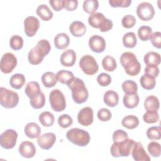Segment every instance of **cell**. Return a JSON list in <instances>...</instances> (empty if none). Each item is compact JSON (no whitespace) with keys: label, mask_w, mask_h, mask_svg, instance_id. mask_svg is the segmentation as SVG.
<instances>
[{"label":"cell","mask_w":161,"mask_h":161,"mask_svg":"<svg viewBox=\"0 0 161 161\" xmlns=\"http://www.w3.org/2000/svg\"><path fill=\"white\" fill-rule=\"evenodd\" d=\"M121 24L125 28H133L136 24V19L135 16L131 14L125 15L121 20Z\"/></svg>","instance_id":"7dc6e473"},{"label":"cell","mask_w":161,"mask_h":161,"mask_svg":"<svg viewBox=\"0 0 161 161\" xmlns=\"http://www.w3.org/2000/svg\"><path fill=\"white\" fill-rule=\"evenodd\" d=\"M140 101L139 96L137 93L135 94H125L123 102L125 107L128 109H133L136 107Z\"/></svg>","instance_id":"cb8c5ba5"},{"label":"cell","mask_w":161,"mask_h":161,"mask_svg":"<svg viewBox=\"0 0 161 161\" xmlns=\"http://www.w3.org/2000/svg\"><path fill=\"white\" fill-rule=\"evenodd\" d=\"M150 40L154 47L158 49L161 48V33L160 31H155L153 33Z\"/></svg>","instance_id":"816d5d0a"},{"label":"cell","mask_w":161,"mask_h":161,"mask_svg":"<svg viewBox=\"0 0 161 161\" xmlns=\"http://www.w3.org/2000/svg\"><path fill=\"white\" fill-rule=\"evenodd\" d=\"M24 131L26 136L31 139L38 138L41 133L40 126L34 122H30L26 124L25 126Z\"/></svg>","instance_id":"44dd1931"},{"label":"cell","mask_w":161,"mask_h":161,"mask_svg":"<svg viewBox=\"0 0 161 161\" xmlns=\"http://www.w3.org/2000/svg\"><path fill=\"white\" fill-rule=\"evenodd\" d=\"M49 101L52 109L56 112L62 111L66 108L65 97L59 89H53L50 92Z\"/></svg>","instance_id":"ba28073f"},{"label":"cell","mask_w":161,"mask_h":161,"mask_svg":"<svg viewBox=\"0 0 161 161\" xmlns=\"http://www.w3.org/2000/svg\"><path fill=\"white\" fill-rule=\"evenodd\" d=\"M98 119L101 121H109L112 116L111 111L107 108H101L100 109L97 113Z\"/></svg>","instance_id":"681fc988"},{"label":"cell","mask_w":161,"mask_h":161,"mask_svg":"<svg viewBox=\"0 0 161 161\" xmlns=\"http://www.w3.org/2000/svg\"><path fill=\"white\" fill-rule=\"evenodd\" d=\"M137 43L136 35L133 32L126 33L123 36V44L128 48H134Z\"/></svg>","instance_id":"e575fe53"},{"label":"cell","mask_w":161,"mask_h":161,"mask_svg":"<svg viewBox=\"0 0 161 161\" xmlns=\"http://www.w3.org/2000/svg\"><path fill=\"white\" fill-rule=\"evenodd\" d=\"M89 24L93 28L99 29L101 32H106L112 29L113 21L106 18L101 13H95L88 18Z\"/></svg>","instance_id":"8992f818"},{"label":"cell","mask_w":161,"mask_h":161,"mask_svg":"<svg viewBox=\"0 0 161 161\" xmlns=\"http://www.w3.org/2000/svg\"><path fill=\"white\" fill-rule=\"evenodd\" d=\"M143 119L146 123H155L159 120V114L157 111H147L143 116Z\"/></svg>","instance_id":"60d3db41"},{"label":"cell","mask_w":161,"mask_h":161,"mask_svg":"<svg viewBox=\"0 0 161 161\" xmlns=\"http://www.w3.org/2000/svg\"><path fill=\"white\" fill-rule=\"evenodd\" d=\"M69 31L74 36L80 37L86 33V26L84 23L80 21H74L70 24Z\"/></svg>","instance_id":"ffe728a7"},{"label":"cell","mask_w":161,"mask_h":161,"mask_svg":"<svg viewBox=\"0 0 161 161\" xmlns=\"http://www.w3.org/2000/svg\"><path fill=\"white\" fill-rule=\"evenodd\" d=\"M122 89L125 94L137 93L138 86L136 83L132 80H125L121 85Z\"/></svg>","instance_id":"f35d334b"},{"label":"cell","mask_w":161,"mask_h":161,"mask_svg":"<svg viewBox=\"0 0 161 161\" xmlns=\"http://www.w3.org/2000/svg\"><path fill=\"white\" fill-rule=\"evenodd\" d=\"M128 138V133L123 130H117L113 134V142H120Z\"/></svg>","instance_id":"c3c4849f"},{"label":"cell","mask_w":161,"mask_h":161,"mask_svg":"<svg viewBox=\"0 0 161 161\" xmlns=\"http://www.w3.org/2000/svg\"><path fill=\"white\" fill-rule=\"evenodd\" d=\"M109 4L113 8H128L131 4V0H109Z\"/></svg>","instance_id":"f907efd6"},{"label":"cell","mask_w":161,"mask_h":161,"mask_svg":"<svg viewBox=\"0 0 161 161\" xmlns=\"http://www.w3.org/2000/svg\"><path fill=\"white\" fill-rule=\"evenodd\" d=\"M148 151L151 156L153 157H158L160 155L161 147L160 144L157 142H151L147 147Z\"/></svg>","instance_id":"7bdbcfd3"},{"label":"cell","mask_w":161,"mask_h":161,"mask_svg":"<svg viewBox=\"0 0 161 161\" xmlns=\"http://www.w3.org/2000/svg\"><path fill=\"white\" fill-rule=\"evenodd\" d=\"M56 141V136L53 133L48 132L40 135L37 139L38 146L43 150L51 148Z\"/></svg>","instance_id":"2e32d148"},{"label":"cell","mask_w":161,"mask_h":161,"mask_svg":"<svg viewBox=\"0 0 161 161\" xmlns=\"http://www.w3.org/2000/svg\"><path fill=\"white\" fill-rule=\"evenodd\" d=\"M41 80L43 85L47 88L54 87L57 82L56 74L52 72H45L42 76Z\"/></svg>","instance_id":"83f0119b"},{"label":"cell","mask_w":161,"mask_h":161,"mask_svg":"<svg viewBox=\"0 0 161 161\" xmlns=\"http://www.w3.org/2000/svg\"><path fill=\"white\" fill-rule=\"evenodd\" d=\"M51 49V46L47 40L42 39L38 41L36 45L31 48L28 54V60L31 65L40 64L43 58L47 55Z\"/></svg>","instance_id":"6da1fadb"},{"label":"cell","mask_w":161,"mask_h":161,"mask_svg":"<svg viewBox=\"0 0 161 161\" xmlns=\"http://www.w3.org/2000/svg\"><path fill=\"white\" fill-rule=\"evenodd\" d=\"M160 126H151L147 130V136L150 140H160L161 138Z\"/></svg>","instance_id":"ee69618b"},{"label":"cell","mask_w":161,"mask_h":161,"mask_svg":"<svg viewBox=\"0 0 161 161\" xmlns=\"http://www.w3.org/2000/svg\"><path fill=\"white\" fill-rule=\"evenodd\" d=\"M135 143V140L129 138L120 142H113L110 148L111 154L116 158L128 157L131 154Z\"/></svg>","instance_id":"277c9868"},{"label":"cell","mask_w":161,"mask_h":161,"mask_svg":"<svg viewBox=\"0 0 161 161\" xmlns=\"http://www.w3.org/2000/svg\"><path fill=\"white\" fill-rule=\"evenodd\" d=\"M119 61L128 75L135 76L140 73L141 65L133 52H125L123 53L119 58Z\"/></svg>","instance_id":"3957f363"},{"label":"cell","mask_w":161,"mask_h":161,"mask_svg":"<svg viewBox=\"0 0 161 161\" xmlns=\"http://www.w3.org/2000/svg\"><path fill=\"white\" fill-rule=\"evenodd\" d=\"M45 96L44 94L41 92L36 96L30 99V104L34 109H38L42 108L45 104Z\"/></svg>","instance_id":"8d00e7d4"},{"label":"cell","mask_w":161,"mask_h":161,"mask_svg":"<svg viewBox=\"0 0 161 161\" xmlns=\"http://www.w3.org/2000/svg\"><path fill=\"white\" fill-rule=\"evenodd\" d=\"M103 101L108 106L114 108L117 106L119 103L118 94L114 91L108 90L104 94Z\"/></svg>","instance_id":"7402d4cb"},{"label":"cell","mask_w":161,"mask_h":161,"mask_svg":"<svg viewBox=\"0 0 161 161\" xmlns=\"http://www.w3.org/2000/svg\"><path fill=\"white\" fill-rule=\"evenodd\" d=\"M64 8L69 11L75 10L78 6V1L77 0H64Z\"/></svg>","instance_id":"f5cc1de1"},{"label":"cell","mask_w":161,"mask_h":161,"mask_svg":"<svg viewBox=\"0 0 161 161\" xmlns=\"http://www.w3.org/2000/svg\"><path fill=\"white\" fill-rule=\"evenodd\" d=\"M25 81L26 79L25 75L22 74L17 73L11 77L9 79V84L13 88L19 89L24 86Z\"/></svg>","instance_id":"4dcf8cb0"},{"label":"cell","mask_w":161,"mask_h":161,"mask_svg":"<svg viewBox=\"0 0 161 161\" xmlns=\"http://www.w3.org/2000/svg\"><path fill=\"white\" fill-rule=\"evenodd\" d=\"M41 89L39 84L35 81H30L27 83L25 92L26 95L30 98L31 99L41 92Z\"/></svg>","instance_id":"d4e9b609"},{"label":"cell","mask_w":161,"mask_h":161,"mask_svg":"<svg viewBox=\"0 0 161 161\" xmlns=\"http://www.w3.org/2000/svg\"><path fill=\"white\" fill-rule=\"evenodd\" d=\"M9 45L14 50H19L21 49L23 46V38L18 35H13L9 40Z\"/></svg>","instance_id":"b9f144b4"},{"label":"cell","mask_w":161,"mask_h":161,"mask_svg":"<svg viewBox=\"0 0 161 161\" xmlns=\"http://www.w3.org/2000/svg\"><path fill=\"white\" fill-rule=\"evenodd\" d=\"M67 86L70 89L72 97L75 103L82 104L87 100L89 92L82 79L74 77Z\"/></svg>","instance_id":"7a4b0ae2"},{"label":"cell","mask_w":161,"mask_h":161,"mask_svg":"<svg viewBox=\"0 0 161 161\" xmlns=\"http://www.w3.org/2000/svg\"><path fill=\"white\" fill-rule=\"evenodd\" d=\"M36 14L43 20L48 21L50 20L53 16L52 11L46 4H40L39 5L36 10Z\"/></svg>","instance_id":"4316f807"},{"label":"cell","mask_w":161,"mask_h":161,"mask_svg":"<svg viewBox=\"0 0 161 161\" xmlns=\"http://www.w3.org/2000/svg\"><path fill=\"white\" fill-rule=\"evenodd\" d=\"M143 60L147 66H158L160 64V55L155 52H149L144 56Z\"/></svg>","instance_id":"484cf974"},{"label":"cell","mask_w":161,"mask_h":161,"mask_svg":"<svg viewBox=\"0 0 161 161\" xmlns=\"http://www.w3.org/2000/svg\"><path fill=\"white\" fill-rule=\"evenodd\" d=\"M19 102V96L17 92L1 87L0 88L1 105L7 109L16 107Z\"/></svg>","instance_id":"52a82bcc"},{"label":"cell","mask_w":161,"mask_h":161,"mask_svg":"<svg viewBox=\"0 0 161 161\" xmlns=\"http://www.w3.org/2000/svg\"><path fill=\"white\" fill-rule=\"evenodd\" d=\"M141 86L146 90L153 89L156 85L155 78L147 74H144L140 79Z\"/></svg>","instance_id":"f546056e"},{"label":"cell","mask_w":161,"mask_h":161,"mask_svg":"<svg viewBox=\"0 0 161 161\" xmlns=\"http://www.w3.org/2000/svg\"><path fill=\"white\" fill-rule=\"evenodd\" d=\"M97 83L102 87H106L111 82V77L107 73H101L97 77Z\"/></svg>","instance_id":"bcb514c9"},{"label":"cell","mask_w":161,"mask_h":161,"mask_svg":"<svg viewBox=\"0 0 161 161\" xmlns=\"http://www.w3.org/2000/svg\"><path fill=\"white\" fill-rule=\"evenodd\" d=\"M69 43L70 38L65 33H58L54 38V45L57 49H65L68 47Z\"/></svg>","instance_id":"603a6c76"},{"label":"cell","mask_w":161,"mask_h":161,"mask_svg":"<svg viewBox=\"0 0 161 161\" xmlns=\"http://www.w3.org/2000/svg\"><path fill=\"white\" fill-rule=\"evenodd\" d=\"M18 138L17 132L13 129L5 130L0 136V144L4 149H11L16 144Z\"/></svg>","instance_id":"30bf717a"},{"label":"cell","mask_w":161,"mask_h":161,"mask_svg":"<svg viewBox=\"0 0 161 161\" xmlns=\"http://www.w3.org/2000/svg\"><path fill=\"white\" fill-rule=\"evenodd\" d=\"M94 112L91 107H85L81 109L77 114L78 123L84 126L91 125L94 119Z\"/></svg>","instance_id":"5bb4252c"},{"label":"cell","mask_w":161,"mask_h":161,"mask_svg":"<svg viewBox=\"0 0 161 161\" xmlns=\"http://www.w3.org/2000/svg\"><path fill=\"white\" fill-rule=\"evenodd\" d=\"M82 8L84 11L91 14L96 13L99 8V2L97 0H85L83 2Z\"/></svg>","instance_id":"74e56055"},{"label":"cell","mask_w":161,"mask_h":161,"mask_svg":"<svg viewBox=\"0 0 161 161\" xmlns=\"http://www.w3.org/2000/svg\"><path fill=\"white\" fill-rule=\"evenodd\" d=\"M38 119L43 126L50 127L53 125L55 118L52 113L49 111H44L39 115Z\"/></svg>","instance_id":"836d02e7"},{"label":"cell","mask_w":161,"mask_h":161,"mask_svg":"<svg viewBox=\"0 0 161 161\" xmlns=\"http://www.w3.org/2000/svg\"><path fill=\"white\" fill-rule=\"evenodd\" d=\"M58 124L62 128H67L73 123V119L70 116L67 114L60 115L58 118Z\"/></svg>","instance_id":"f6af8a7d"},{"label":"cell","mask_w":161,"mask_h":161,"mask_svg":"<svg viewBox=\"0 0 161 161\" xmlns=\"http://www.w3.org/2000/svg\"><path fill=\"white\" fill-rule=\"evenodd\" d=\"M106 41L101 36L94 35L89 40V47L95 53L103 52L106 48Z\"/></svg>","instance_id":"9a60e30c"},{"label":"cell","mask_w":161,"mask_h":161,"mask_svg":"<svg viewBox=\"0 0 161 161\" xmlns=\"http://www.w3.org/2000/svg\"><path fill=\"white\" fill-rule=\"evenodd\" d=\"M23 24L25 33L28 37H33L35 36L40 27L38 19L33 16L26 17L24 20Z\"/></svg>","instance_id":"4fadbf2b"},{"label":"cell","mask_w":161,"mask_h":161,"mask_svg":"<svg viewBox=\"0 0 161 161\" xmlns=\"http://www.w3.org/2000/svg\"><path fill=\"white\" fill-rule=\"evenodd\" d=\"M144 108L147 111H158L160 108L158 99L153 95L148 96L145 99Z\"/></svg>","instance_id":"f1b7e54d"},{"label":"cell","mask_w":161,"mask_h":161,"mask_svg":"<svg viewBox=\"0 0 161 161\" xmlns=\"http://www.w3.org/2000/svg\"><path fill=\"white\" fill-rule=\"evenodd\" d=\"M79 67L84 74L89 75L95 74L99 70L96 59L90 55H86L81 57L79 60Z\"/></svg>","instance_id":"9c48e42d"},{"label":"cell","mask_w":161,"mask_h":161,"mask_svg":"<svg viewBox=\"0 0 161 161\" xmlns=\"http://www.w3.org/2000/svg\"><path fill=\"white\" fill-rule=\"evenodd\" d=\"M131 155L133 159L136 161H149L150 160L140 142H135L131 151Z\"/></svg>","instance_id":"ac0fdd59"},{"label":"cell","mask_w":161,"mask_h":161,"mask_svg":"<svg viewBox=\"0 0 161 161\" xmlns=\"http://www.w3.org/2000/svg\"><path fill=\"white\" fill-rule=\"evenodd\" d=\"M121 125L127 129L132 130L139 125V119L138 117L135 115H128L123 118Z\"/></svg>","instance_id":"1f68e13d"},{"label":"cell","mask_w":161,"mask_h":161,"mask_svg":"<svg viewBox=\"0 0 161 161\" xmlns=\"http://www.w3.org/2000/svg\"><path fill=\"white\" fill-rule=\"evenodd\" d=\"M17 58L11 52L4 53L1 59L0 68L4 74H9L17 65Z\"/></svg>","instance_id":"8fae6325"},{"label":"cell","mask_w":161,"mask_h":161,"mask_svg":"<svg viewBox=\"0 0 161 161\" xmlns=\"http://www.w3.org/2000/svg\"><path fill=\"white\" fill-rule=\"evenodd\" d=\"M136 14L142 21L151 20L155 15V9L152 4L148 2L140 3L136 8Z\"/></svg>","instance_id":"7c38bea8"},{"label":"cell","mask_w":161,"mask_h":161,"mask_svg":"<svg viewBox=\"0 0 161 161\" xmlns=\"http://www.w3.org/2000/svg\"><path fill=\"white\" fill-rule=\"evenodd\" d=\"M49 4L55 11H60L64 8V0H50L49 1Z\"/></svg>","instance_id":"11a10c76"},{"label":"cell","mask_w":161,"mask_h":161,"mask_svg":"<svg viewBox=\"0 0 161 161\" xmlns=\"http://www.w3.org/2000/svg\"><path fill=\"white\" fill-rule=\"evenodd\" d=\"M56 77L57 81L61 84L66 85H67L74 78V74L72 72L67 70H59L56 74Z\"/></svg>","instance_id":"d6a6232c"},{"label":"cell","mask_w":161,"mask_h":161,"mask_svg":"<svg viewBox=\"0 0 161 161\" xmlns=\"http://www.w3.org/2000/svg\"><path fill=\"white\" fill-rule=\"evenodd\" d=\"M103 69L108 72H113L117 68V63L114 57L110 55H106L102 60Z\"/></svg>","instance_id":"d590c367"},{"label":"cell","mask_w":161,"mask_h":161,"mask_svg":"<svg viewBox=\"0 0 161 161\" xmlns=\"http://www.w3.org/2000/svg\"><path fill=\"white\" fill-rule=\"evenodd\" d=\"M76 60V53L72 49L65 50L61 55L60 61L61 64L65 67H72Z\"/></svg>","instance_id":"d6986e66"},{"label":"cell","mask_w":161,"mask_h":161,"mask_svg":"<svg viewBox=\"0 0 161 161\" xmlns=\"http://www.w3.org/2000/svg\"><path fill=\"white\" fill-rule=\"evenodd\" d=\"M67 138L73 144L79 147H85L89 144L91 138L89 133L78 128H72L66 133Z\"/></svg>","instance_id":"5b68a950"},{"label":"cell","mask_w":161,"mask_h":161,"mask_svg":"<svg viewBox=\"0 0 161 161\" xmlns=\"http://www.w3.org/2000/svg\"><path fill=\"white\" fill-rule=\"evenodd\" d=\"M152 33V30L148 26H142L137 31L138 36L142 41L148 40Z\"/></svg>","instance_id":"ab89813d"},{"label":"cell","mask_w":161,"mask_h":161,"mask_svg":"<svg viewBox=\"0 0 161 161\" xmlns=\"http://www.w3.org/2000/svg\"><path fill=\"white\" fill-rule=\"evenodd\" d=\"M18 151L21 156L24 158H30L36 153V148L34 144L30 141H25L20 143Z\"/></svg>","instance_id":"e0dca14e"},{"label":"cell","mask_w":161,"mask_h":161,"mask_svg":"<svg viewBox=\"0 0 161 161\" xmlns=\"http://www.w3.org/2000/svg\"><path fill=\"white\" fill-rule=\"evenodd\" d=\"M144 72L156 78L159 74V68L158 66H147L144 69Z\"/></svg>","instance_id":"db71d44e"}]
</instances>
